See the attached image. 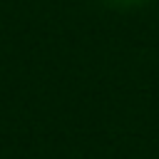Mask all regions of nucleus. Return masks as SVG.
I'll use <instances>...</instances> for the list:
<instances>
[{
    "label": "nucleus",
    "instance_id": "1",
    "mask_svg": "<svg viewBox=\"0 0 159 159\" xmlns=\"http://www.w3.org/2000/svg\"><path fill=\"white\" fill-rule=\"evenodd\" d=\"M119 2H139V0H119Z\"/></svg>",
    "mask_w": 159,
    "mask_h": 159
}]
</instances>
